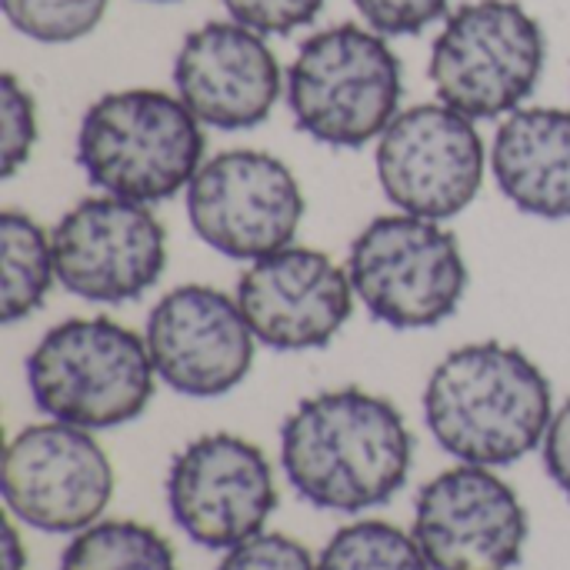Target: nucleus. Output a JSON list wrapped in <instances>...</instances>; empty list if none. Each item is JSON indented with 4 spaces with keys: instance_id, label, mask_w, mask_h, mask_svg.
<instances>
[{
    "instance_id": "2",
    "label": "nucleus",
    "mask_w": 570,
    "mask_h": 570,
    "mask_svg": "<svg viewBox=\"0 0 570 570\" xmlns=\"http://www.w3.org/2000/svg\"><path fill=\"white\" fill-rule=\"evenodd\" d=\"M551 417V381L521 347L501 341L451 351L424 387L428 431L461 464H518L544 444Z\"/></svg>"
},
{
    "instance_id": "12",
    "label": "nucleus",
    "mask_w": 570,
    "mask_h": 570,
    "mask_svg": "<svg viewBox=\"0 0 570 570\" xmlns=\"http://www.w3.org/2000/svg\"><path fill=\"white\" fill-rule=\"evenodd\" d=\"M167 508L194 544L230 551L261 534L277 508L271 461L237 434H204L170 461Z\"/></svg>"
},
{
    "instance_id": "27",
    "label": "nucleus",
    "mask_w": 570,
    "mask_h": 570,
    "mask_svg": "<svg viewBox=\"0 0 570 570\" xmlns=\"http://www.w3.org/2000/svg\"><path fill=\"white\" fill-rule=\"evenodd\" d=\"M3 570H27V551L13 524L3 528Z\"/></svg>"
},
{
    "instance_id": "23",
    "label": "nucleus",
    "mask_w": 570,
    "mask_h": 570,
    "mask_svg": "<svg viewBox=\"0 0 570 570\" xmlns=\"http://www.w3.org/2000/svg\"><path fill=\"white\" fill-rule=\"evenodd\" d=\"M230 13V20L264 33V37H284L297 27H307L317 20L327 0H220Z\"/></svg>"
},
{
    "instance_id": "5",
    "label": "nucleus",
    "mask_w": 570,
    "mask_h": 570,
    "mask_svg": "<svg viewBox=\"0 0 570 570\" xmlns=\"http://www.w3.org/2000/svg\"><path fill=\"white\" fill-rule=\"evenodd\" d=\"M404 67L387 37L361 23L311 33L287 70L294 124L324 147L357 150L401 114Z\"/></svg>"
},
{
    "instance_id": "3",
    "label": "nucleus",
    "mask_w": 570,
    "mask_h": 570,
    "mask_svg": "<svg viewBox=\"0 0 570 570\" xmlns=\"http://www.w3.org/2000/svg\"><path fill=\"white\" fill-rule=\"evenodd\" d=\"M204 124L177 94L130 87L97 97L77 130L83 177L124 200L157 204L187 190L204 164Z\"/></svg>"
},
{
    "instance_id": "10",
    "label": "nucleus",
    "mask_w": 570,
    "mask_h": 570,
    "mask_svg": "<svg viewBox=\"0 0 570 570\" xmlns=\"http://www.w3.org/2000/svg\"><path fill=\"white\" fill-rule=\"evenodd\" d=\"M57 281L90 304L144 297L167 267V230L150 204L83 197L53 227Z\"/></svg>"
},
{
    "instance_id": "24",
    "label": "nucleus",
    "mask_w": 570,
    "mask_h": 570,
    "mask_svg": "<svg viewBox=\"0 0 570 570\" xmlns=\"http://www.w3.org/2000/svg\"><path fill=\"white\" fill-rule=\"evenodd\" d=\"M217 570H317V561L301 541L261 531L244 544L230 548Z\"/></svg>"
},
{
    "instance_id": "14",
    "label": "nucleus",
    "mask_w": 570,
    "mask_h": 570,
    "mask_svg": "<svg viewBox=\"0 0 570 570\" xmlns=\"http://www.w3.org/2000/svg\"><path fill=\"white\" fill-rule=\"evenodd\" d=\"M157 377L184 397H224L254 364V331L237 297L184 284L164 294L144 331Z\"/></svg>"
},
{
    "instance_id": "22",
    "label": "nucleus",
    "mask_w": 570,
    "mask_h": 570,
    "mask_svg": "<svg viewBox=\"0 0 570 570\" xmlns=\"http://www.w3.org/2000/svg\"><path fill=\"white\" fill-rule=\"evenodd\" d=\"M37 144V104L30 90L13 77H0V174L13 177Z\"/></svg>"
},
{
    "instance_id": "19",
    "label": "nucleus",
    "mask_w": 570,
    "mask_h": 570,
    "mask_svg": "<svg viewBox=\"0 0 570 570\" xmlns=\"http://www.w3.org/2000/svg\"><path fill=\"white\" fill-rule=\"evenodd\" d=\"M60 570H177L167 538L137 521H97L73 534Z\"/></svg>"
},
{
    "instance_id": "8",
    "label": "nucleus",
    "mask_w": 570,
    "mask_h": 570,
    "mask_svg": "<svg viewBox=\"0 0 570 570\" xmlns=\"http://www.w3.org/2000/svg\"><path fill=\"white\" fill-rule=\"evenodd\" d=\"M194 234L224 257L261 261L294 244L304 194L294 170L264 150H224L187 187Z\"/></svg>"
},
{
    "instance_id": "20",
    "label": "nucleus",
    "mask_w": 570,
    "mask_h": 570,
    "mask_svg": "<svg viewBox=\"0 0 570 570\" xmlns=\"http://www.w3.org/2000/svg\"><path fill=\"white\" fill-rule=\"evenodd\" d=\"M317 570H434L414 534L387 521H357L341 528L321 551Z\"/></svg>"
},
{
    "instance_id": "7",
    "label": "nucleus",
    "mask_w": 570,
    "mask_h": 570,
    "mask_svg": "<svg viewBox=\"0 0 570 570\" xmlns=\"http://www.w3.org/2000/svg\"><path fill=\"white\" fill-rule=\"evenodd\" d=\"M347 274L367 314L394 331L444 324L468 291L458 237L441 220L404 210L374 217L354 237Z\"/></svg>"
},
{
    "instance_id": "13",
    "label": "nucleus",
    "mask_w": 570,
    "mask_h": 570,
    "mask_svg": "<svg viewBox=\"0 0 570 570\" xmlns=\"http://www.w3.org/2000/svg\"><path fill=\"white\" fill-rule=\"evenodd\" d=\"M411 534L434 570H511L528 544V511L491 468L461 464L421 488Z\"/></svg>"
},
{
    "instance_id": "28",
    "label": "nucleus",
    "mask_w": 570,
    "mask_h": 570,
    "mask_svg": "<svg viewBox=\"0 0 570 570\" xmlns=\"http://www.w3.org/2000/svg\"><path fill=\"white\" fill-rule=\"evenodd\" d=\"M150 3H174V0H150Z\"/></svg>"
},
{
    "instance_id": "6",
    "label": "nucleus",
    "mask_w": 570,
    "mask_h": 570,
    "mask_svg": "<svg viewBox=\"0 0 570 570\" xmlns=\"http://www.w3.org/2000/svg\"><path fill=\"white\" fill-rule=\"evenodd\" d=\"M548 37L518 0H471L458 7L431 47V83L441 104L471 120L521 110L541 83Z\"/></svg>"
},
{
    "instance_id": "18",
    "label": "nucleus",
    "mask_w": 570,
    "mask_h": 570,
    "mask_svg": "<svg viewBox=\"0 0 570 570\" xmlns=\"http://www.w3.org/2000/svg\"><path fill=\"white\" fill-rule=\"evenodd\" d=\"M0 257H3V287H0V321L17 324L43 307L50 284L57 277L53 240L43 227L20 214H0Z\"/></svg>"
},
{
    "instance_id": "17",
    "label": "nucleus",
    "mask_w": 570,
    "mask_h": 570,
    "mask_svg": "<svg viewBox=\"0 0 570 570\" xmlns=\"http://www.w3.org/2000/svg\"><path fill=\"white\" fill-rule=\"evenodd\" d=\"M491 170L521 214L570 220V110L521 107L508 114L494 134Z\"/></svg>"
},
{
    "instance_id": "16",
    "label": "nucleus",
    "mask_w": 570,
    "mask_h": 570,
    "mask_svg": "<svg viewBox=\"0 0 570 570\" xmlns=\"http://www.w3.org/2000/svg\"><path fill=\"white\" fill-rule=\"evenodd\" d=\"M174 87L190 114L217 130L264 124L281 97V63L264 33L237 20L190 30L174 57Z\"/></svg>"
},
{
    "instance_id": "11",
    "label": "nucleus",
    "mask_w": 570,
    "mask_h": 570,
    "mask_svg": "<svg viewBox=\"0 0 570 570\" xmlns=\"http://www.w3.org/2000/svg\"><path fill=\"white\" fill-rule=\"evenodd\" d=\"M114 498V468L83 428L47 421L23 428L3 454L7 511L43 534H80Z\"/></svg>"
},
{
    "instance_id": "26",
    "label": "nucleus",
    "mask_w": 570,
    "mask_h": 570,
    "mask_svg": "<svg viewBox=\"0 0 570 570\" xmlns=\"http://www.w3.org/2000/svg\"><path fill=\"white\" fill-rule=\"evenodd\" d=\"M544 468L570 501V397L554 411L544 434Z\"/></svg>"
},
{
    "instance_id": "21",
    "label": "nucleus",
    "mask_w": 570,
    "mask_h": 570,
    "mask_svg": "<svg viewBox=\"0 0 570 570\" xmlns=\"http://www.w3.org/2000/svg\"><path fill=\"white\" fill-rule=\"evenodd\" d=\"M110 0H3L13 30L37 43H73L97 30Z\"/></svg>"
},
{
    "instance_id": "25",
    "label": "nucleus",
    "mask_w": 570,
    "mask_h": 570,
    "mask_svg": "<svg viewBox=\"0 0 570 570\" xmlns=\"http://www.w3.org/2000/svg\"><path fill=\"white\" fill-rule=\"evenodd\" d=\"M371 30L384 37H414L441 20L451 0H354Z\"/></svg>"
},
{
    "instance_id": "15",
    "label": "nucleus",
    "mask_w": 570,
    "mask_h": 570,
    "mask_svg": "<svg viewBox=\"0 0 570 570\" xmlns=\"http://www.w3.org/2000/svg\"><path fill=\"white\" fill-rule=\"evenodd\" d=\"M254 337L271 351L327 347L354 314V284L314 247H284L254 261L234 291Z\"/></svg>"
},
{
    "instance_id": "4",
    "label": "nucleus",
    "mask_w": 570,
    "mask_h": 570,
    "mask_svg": "<svg viewBox=\"0 0 570 570\" xmlns=\"http://www.w3.org/2000/svg\"><path fill=\"white\" fill-rule=\"evenodd\" d=\"M147 341L107 317H70L50 327L27 357V387L50 421L110 431L137 421L154 397Z\"/></svg>"
},
{
    "instance_id": "9",
    "label": "nucleus",
    "mask_w": 570,
    "mask_h": 570,
    "mask_svg": "<svg viewBox=\"0 0 570 570\" xmlns=\"http://www.w3.org/2000/svg\"><path fill=\"white\" fill-rule=\"evenodd\" d=\"M484 170L488 150L474 120L448 104L401 110L377 140L381 190L414 217H458L481 194Z\"/></svg>"
},
{
    "instance_id": "1",
    "label": "nucleus",
    "mask_w": 570,
    "mask_h": 570,
    "mask_svg": "<svg viewBox=\"0 0 570 570\" xmlns=\"http://www.w3.org/2000/svg\"><path fill=\"white\" fill-rule=\"evenodd\" d=\"M281 464L291 488L321 511L384 508L407 484L414 438L404 414L361 387L304 397L281 428Z\"/></svg>"
}]
</instances>
